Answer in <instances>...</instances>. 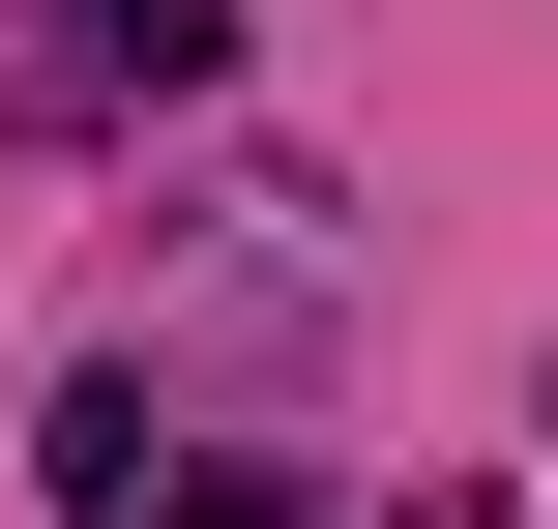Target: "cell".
<instances>
[{"instance_id": "cell-1", "label": "cell", "mask_w": 558, "mask_h": 529, "mask_svg": "<svg viewBox=\"0 0 558 529\" xmlns=\"http://www.w3.org/2000/svg\"><path fill=\"white\" fill-rule=\"evenodd\" d=\"M206 59H235L206 0H88V88H206Z\"/></svg>"}, {"instance_id": "cell-2", "label": "cell", "mask_w": 558, "mask_h": 529, "mask_svg": "<svg viewBox=\"0 0 558 529\" xmlns=\"http://www.w3.org/2000/svg\"><path fill=\"white\" fill-rule=\"evenodd\" d=\"M177 529H324V501H294V471H177Z\"/></svg>"}]
</instances>
